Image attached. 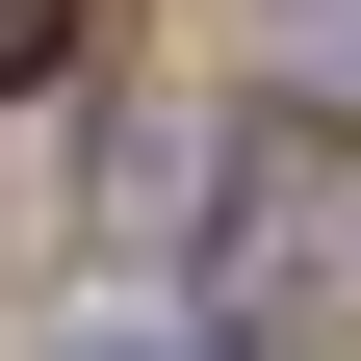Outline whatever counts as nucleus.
I'll use <instances>...</instances> for the list:
<instances>
[{
  "label": "nucleus",
  "mask_w": 361,
  "mask_h": 361,
  "mask_svg": "<svg viewBox=\"0 0 361 361\" xmlns=\"http://www.w3.org/2000/svg\"><path fill=\"white\" fill-rule=\"evenodd\" d=\"M104 361H180V336H104Z\"/></svg>",
  "instance_id": "nucleus-3"
},
{
  "label": "nucleus",
  "mask_w": 361,
  "mask_h": 361,
  "mask_svg": "<svg viewBox=\"0 0 361 361\" xmlns=\"http://www.w3.org/2000/svg\"><path fill=\"white\" fill-rule=\"evenodd\" d=\"M207 336H361V129L258 104L233 155H207Z\"/></svg>",
  "instance_id": "nucleus-1"
},
{
  "label": "nucleus",
  "mask_w": 361,
  "mask_h": 361,
  "mask_svg": "<svg viewBox=\"0 0 361 361\" xmlns=\"http://www.w3.org/2000/svg\"><path fill=\"white\" fill-rule=\"evenodd\" d=\"M78 52V0H0V104H26V78H52Z\"/></svg>",
  "instance_id": "nucleus-2"
}]
</instances>
